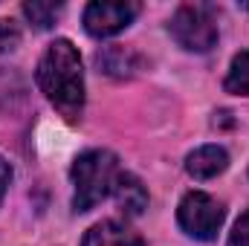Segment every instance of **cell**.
<instances>
[{
  "mask_svg": "<svg viewBox=\"0 0 249 246\" xmlns=\"http://www.w3.org/2000/svg\"><path fill=\"white\" fill-rule=\"evenodd\" d=\"M229 165V154L220 145H203L197 151H191L186 159V171L194 180H212L217 174H223Z\"/></svg>",
  "mask_w": 249,
  "mask_h": 246,
  "instance_id": "cell-6",
  "label": "cell"
},
{
  "mask_svg": "<svg viewBox=\"0 0 249 246\" xmlns=\"http://www.w3.org/2000/svg\"><path fill=\"white\" fill-rule=\"evenodd\" d=\"M171 35L188 53H209L217 44V20L209 6L186 3L171 18Z\"/></svg>",
  "mask_w": 249,
  "mask_h": 246,
  "instance_id": "cell-3",
  "label": "cell"
},
{
  "mask_svg": "<svg viewBox=\"0 0 249 246\" xmlns=\"http://www.w3.org/2000/svg\"><path fill=\"white\" fill-rule=\"evenodd\" d=\"M23 15L38 26V29H50L55 26L58 15H61V3H41V0H32V3H23Z\"/></svg>",
  "mask_w": 249,
  "mask_h": 246,
  "instance_id": "cell-11",
  "label": "cell"
},
{
  "mask_svg": "<svg viewBox=\"0 0 249 246\" xmlns=\"http://www.w3.org/2000/svg\"><path fill=\"white\" fill-rule=\"evenodd\" d=\"M229 246H249V211L241 214V220L235 223V229L229 235Z\"/></svg>",
  "mask_w": 249,
  "mask_h": 246,
  "instance_id": "cell-14",
  "label": "cell"
},
{
  "mask_svg": "<svg viewBox=\"0 0 249 246\" xmlns=\"http://www.w3.org/2000/svg\"><path fill=\"white\" fill-rule=\"evenodd\" d=\"M9 180H12V168H9V162L0 157V200H3V194H6V188H9Z\"/></svg>",
  "mask_w": 249,
  "mask_h": 246,
  "instance_id": "cell-15",
  "label": "cell"
},
{
  "mask_svg": "<svg viewBox=\"0 0 249 246\" xmlns=\"http://www.w3.org/2000/svg\"><path fill=\"white\" fill-rule=\"evenodd\" d=\"M139 6L136 3H90L84 9V29L93 38H110L122 32L124 26L136 18Z\"/></svg>",
  "mask_w": 249,
  "mask_h": 246,
  "instance_id": "cell-5",
  "label": "cell"
},
{
  "mask_svg": "<svg viewBox=\"0 0 249 246\" xmlns=\"http://www.w3.org/2000/svg\"><path fill=\"white\" fill-rule=\"evenodd\" d=\"M20 44V26L12 18H0V53H9Z\"/></svg>",
  "mask_w": 249,
  "mask_h": 246,
  "instance_id": "cell-12",
  "label": "cell"
},
{
  "mask_svg": "<svg viewBox=\"0 0 249 246\" xmlns=\"http://www.w3.org/2000/svg\"><path fill=\"white\" fill-rule=\"evenodd\" d=\"M113 191H116L119 209H122L127 217H136V214H142V209L148 206V191H145V185L139 183L133 174H122V171H119Z\"/></svg>",
  "mask_w": 249,
  "mask_h": 246,
  "instance_id": "cell-9",
  "label": "cell"
},
{
  "mask_svg": "<svg viewBox=\"0 0 249 246\" xmlns=\"http://www.w3.org/2000/svg\"><path fill=\"white\" fill-rule=\"evenodd\" d=\"M38 87L44 90V96L61 110L70 122H75L81 116L84 107V70H81V58L78 50L67 41L58 38L47 47V53L38 61Z\"/></svg>",
  "mask_w": 249,
  "mask_h": 246,
  "instance_id": "cell-1",
  "label": "cell"
},
{
  "mask_svg": "<svg viewBox=\"0 0 249 246\" xmlns=\"http://www.w3.org/2000/svg\"><path fill=\"white\" fill-rule=\"evenodd\" d=\"M223 87L235 96H249V50L232 58V67H229V75H226Z\"/></svg>",
  "mask_w": 249,
  "mask_h": 246,
  "instance_id": "cell-10",
  "label": "cell"
},
{
  "mask_svg": "<svg viewBox=\"0 0 249 246\" xmlns=\"http://www.w3.org/2000/svg\"><path fill=\"white\" fill-rule=\"evenodd\" d=\"M70 177L75 185V194H72V209L75 211H90L96 203H102L119 177V159L110 154V151H87L81 154L72 168H70Z\"/></svg>",
  "mask_w": 249,
  "mask_h": 246,
  "instance_id": "cell-2",
  "label": "cell"
},
{
  "mask_svg": "<svg viewBox=\"0 0 249 246\" xmlns=\"http://www.w3.org/2000/svg\"><path fill=\"white\" fill-rule=\"evenodd\" d=\"M96 64L113 78H130L133 72L142 70V55L127 50V47H105L96 55Z\"/></svg>",
  "mask_w": 249,
  "mask_h": 246,
  "instance_id": "cell-7",
  "label": "cell"
},
{
  "mask_svg": "<svg viewBox=\"0 0 249 246\" xmlns=\"http://www.w3.org/2000/svg\"><path fill=\"white\" fill-rule=\"evenodd\" d=\"M223 217H226L223 206L203 191H188L177 209L180 226L197 241H214L223 226Z\"/></svg>",
  "mask_w": 249,
  "mask_h": 246,
  "instance_id": "cell-4",
  "label": "cell"
},
{
  "mask_svg": "<svg viewBox=\"0 0 249 246\" xmlns=\"http://www.w3.org/2000/svg\"><path fill=\"white\" fill-rule=\"evenodd\" d=\"M84 246H142V241L130 229H124L122 223L102 220L84 235Z\"/></svg>",
  "mask_w": 249,
  "mask_h": 246,
  "instance_id": "cell-8",
  "label": "cell"
},
{
  "mask_svg": "<svg viewBox=\"0 0 249 246\" xmlns=\"http://www.w3.org/2000/svg\"><path fill=\"white\" fill-rule=\"evenodd\" d=\"M18 93H20V81H18V75L6 72V70L0 67V110L9 107V105H12V96H18Z\"/></svg>",
  "mask_w": 249,
  "mask_h": 246,
  "instance_id": "cell-13",
  "label": "cell"
}]
</instances>
